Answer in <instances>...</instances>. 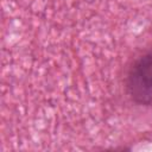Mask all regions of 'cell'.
<instances>
[{
    "instance_id": "1",
    "label": "cell",
    "mask_w": 152,
    "mask_h": 152,
    "mask_svg": "<svg viewBox=\"0 0 152 152\" xmlns=\"http://www.w3.org/2000/svg\"><path fill=\"white\" fill-rule=\"evenodd\" d=\"M126 89L137 104L152 103V49L139 56L129 66Z\"/></svg>"
}]
</instances>
